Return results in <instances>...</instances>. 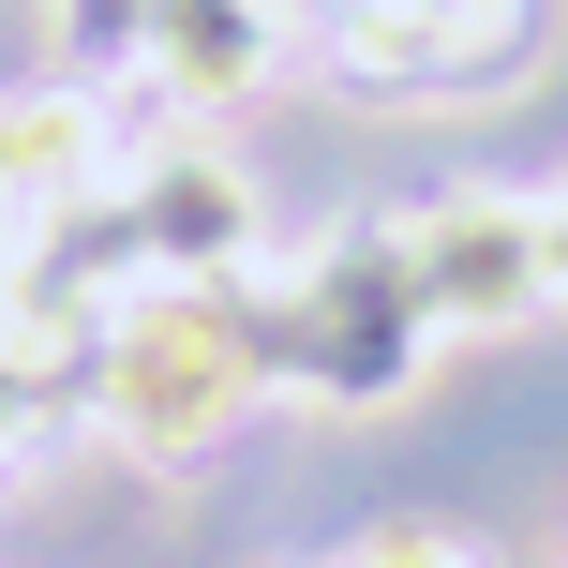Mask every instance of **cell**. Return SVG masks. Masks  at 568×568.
<instances>
[{
	"label": "cell",
	"mask_w": 568,
	"mask_h": 568,
	"mask_svg": "<svg viewBox=\"0 0 568 568\" xmlns=\"http://www.w3.org/2000/svg\"><path fill=\"white\" fill-rule=\"evenodd\" d=\"M255 404H270V314H255V270H225V284H150V300H120L105 344H90L75 419L105 434V449H135V464H210Z\"/></svg>",
	"instance_id": "cell-1"
},
{
	"label": "cell",
	"mask_w": 568,
	"mask_h": 568,
	"mask_svg": "<svg viewBox=\"0 0 568 568\" xmlns=\"http://www.w3.org/2000/svg\"><path fill=\"white\" fill-rule=\"evenodd\" d=\"M255 314H270V389H300V404H404L419 359L449 344L419 270H404V225H359L300 270H255Z\"/></svg>",
	"instance_id": "cell-2"
},
{
	"label": "cell",
	"mask_w": 568,
	"mask_h": 568,
	"mask_svg": "<svg viewBox=\"0 0 568 568\" xmlns=\"http://www.w3.org/2000/svg\"><path fill=\"white\" fill-rule=\"evenodd\" d=\"M404 270H419L434 329H464V344H509L554 314V255H539V195L524 180H464V195L404 210Z\"/></svg>",
	"instance_id": "cell-3"
},
{
	"label": "cell",
	"mask_w": 568,
	"mask_h": 568,
	"mask_svg": "<svg viewBox=\"0 0 568 568\" xmlns=\"http://www.w3.org/2000/svg\"><path fill=\"white\" fill-rule=\"evenodd\" d=\"M524 45H539V0H359L314 60L374 105H434V90H509Z\"/></svg>",
	"instance_id": "cell-4"
},
{
	"label": "cell",
	"mask_w": 568,
	"mask_h": 568,
	"mask_svg": "<svg viewBox=\"0 0 568 568\" xmlns=\"http://www.w3.org/2000/svg\"><path fill=\"white\" fill-rule=\"evenodd\" d=\"M120 195H135V225H150V270H165V284H225V270H255V240H270V210H255V165H240V150H210V135H165V150H135V165H120Z\"/></svg>",
	"instance_id": "cell-5"
},
{
	"label": "cell",
	"mask_w": 568,
	"mask_h": 568,
	"mask_svg": "<svg viewBox=\"0 0 568 568\" xmlns=\"http://www.w3.org/2000/svg\"><path fill=\"white\" fill-rule=\"evenodd\" d=\"M120 195V135L90 90H16L0 105V210H30V225H60V210Z\"/></svg>",
	"instance_id": "cell-6"
},
{
	"label": "cell",
	"mask_w": 568,
	"mask_h": 568,
	"mask_svg": "<svg viewBox=\"0 0 568 568\" xmlns=\"http://www.w3.org/2000/svg\"><path fill=\"white\" fill-rule=\"evenodd\" d=\"M135 60L180 90V105H225V90H255L270 60H284V30H270V0H150V16H135Z\"/></svg>",
	"instance_id": "cell-7"
},
{
	"label": "cell",
	"mask_w": 568,
	"mask_h": 568,
	"mask_svg": "<svg viewBox=\"0 0 568 568\" xmlns=\"http://www.w3.org/2000/svg\"><path fill=\"white\" fill-rule=\"evenodd\" d=\"M45 434H75V404H45L30 374H0V479H16V464L45 449Z\"/></svg>",
	"instance_id": "cell-8"
},
{
	"label": "cell",
	"mask_w": 568,
	"mask_h": 568,
	"mask_svg": "<svg viewBox=\"0 0 568 568\" xmlns=\"http://www.w3.org/2000/svg\"><path fill=\"white\" fill-rule=\"evenodd\" d=\"M329 568H479V554L434 539V524H389V539H359V554H329Z\"/></svg>",
	"instance_id": "cell-9"
},
{
	"label": "cell",
	"mask_w": 568,
	"mask_h": 568,
	"mask_svg": "<svg viewBox=\"0 0 568 568\" xmlns=\"http://www.w3.org/2000/svg\"><path fill=\"white\" fill-rule=\"evenodd\" d=\"M539 255H554V300H568V165L539 180Z\"/></svg>",
	"instance_id": "cell-10"
}]
</instances>
